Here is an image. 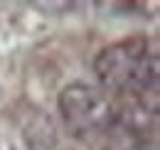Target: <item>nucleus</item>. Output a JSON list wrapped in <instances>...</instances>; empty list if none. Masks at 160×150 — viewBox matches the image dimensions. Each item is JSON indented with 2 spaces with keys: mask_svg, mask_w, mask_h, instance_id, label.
I'll return each mask as SVG.
<instances>
[{
  "mask_svg": "<svg viewBox=\"0 0 160 150\" xmlns=\"http://www.w3.org/2000/svg\"><path fill=\"white\" fill-rule=\"evenodd\" d=\"M101 86L121 94H148L158 84V54L145 39H123L103 47L94 59Z\"/></svg>",
  "mask_w": 160,
  "mask_h": 150,
  "instance_id": "nucleus-1",
  "label": "nucleus"
},
{
  "mask_svg": "<svg viewBox=\"0 0 160 150\" xmlns=\"http://www.w3.org/2000/svg\"><path fill=\"white\" fill-rule=\"evenodd\" d=\"M57 106H59V116L64 126L79 138L106 131L116 121V111H113V103L108 101V96L101 89L84 84V81L67 84L59 91Z\"/></svg>",
  "mask_w": 160,
  "mask_h": 150,
  "instance_id": "nucleus-2",
  "label": "nucleus"
}]
</instances>
